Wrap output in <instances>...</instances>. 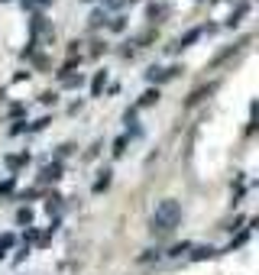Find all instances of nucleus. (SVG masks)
<instances>
[{
	"instance_id": "obj_3",
	"label": "nucleus",
	"mask_w": 259,
	"mask_h": 275,
	"mask_svg": "<svg viewBox=\"0 0 259 275\" xmlns=\"http://www.w3.org/2000/svg\"><path fill=\"white\" fill-rule=\"evenodd\" d=\"M159 101V91H146V94L140 97V107H149V104H156Z\"/></svg>"
},
{
	"instance_id": "obj_6",
	"label": "nucleus",
	"mask_w": 259,
	"mask_h": 275,
	"mask_svg": "<svg viewBox=\"0 0 259 275\" xmlns=\"http://www.w3.org/2000/svg\"><path fill=\"white\" fill-rule=\"evenodd\" d=\"M101 87H104V71L94 78V84H91V94H101Z\"/></svg>"
},
{
	"instance_id": "obj_2",
	"label": "nucleus",
	"mask_w": 259,
	"mask_h": 275,
	"mask_svg": "<svg viewBox=\"0 0 259 275\" xmlns=\"http://www.w3.org/2000/svg\"><path fill=\"white\" fill-rule=\"evenodd\" d=\"M58 172H62L58 165H46V168H42V178H46V181H55V178H58Z\"/></svg>"
},
{
	"instance_id": "obj_1",
	"label": "nucleus",
	"mask_w": 259,
	"mask_h": 275,
	"mask_svg": "<svg viewBox=\"0 0 259 275\" xmlns=\"http://www.w3.org/2000/svg\"><path fill=\"white\" fill-rule=\"evenodd\" d=\"M178 220H181L178 201L165 197V201H159V204H156V211H152V230H159V233H169V230H172Z\"/></svg>"
},
{
	"instance_id": "obj_10",
	"label": "nucleus",
	"mask_w": 259,
	"mask_h": 275,
	"mask_svg": "<svg viewBox=\"0 0 259 275\" xmlns=\"http://www.w3.org/2000/svg\"><path fill=\"white\" fill-rule=\"evenodd\" d=\"M123 146H126V136H120V139L114 142V152H117V156H120V152H123Z\"/></svg>"
},
{
	"instance_id": "obj_9",
	"label": "nucleus",
	"mask_w": 259,
	"mask_h": 275,
	"mask_svg": "<svg viewBox=\"0 0 259 275\" xmlns=\"http://www.w3.org/2000/svg\"><path fill=\"white\" fill-rule=\"evenodd\" d=\"M58 201H62V197H55V194H52V197H49V204H46V211H49V214L58 211Z\"/></svg>"
},
{
	"instance_id": "obj_4",
	"label": "nucleus",
	"mask_w": 259,
	"mask_h": 275,
	"mask_svg": "<svg viewBox=\"0 0 259 275\" xmlns=\"http://www.w3.org/2000/svg\"><path fill=\"white\" fill-rule=\"evenodd\" d=\"M207 256H214L211 246H198V249H195V259H207Z\"/></svg>"
},
{
	"instance_id": "obj_8",
	"label": "nucleus",
	"mask_w": 259,
	"mask_h": 275,
	"mask_svg": "<svg viewBox=\"0 0 259 275\" xmlns=\"http://www.w3.org/2000/svg\"><path fill=\"white\" fill-rule=\"evenodd\" d=\"M23 162H26V156H10V159H7V165H10V168H20Z\"/></svg>"
},
{
	"instance_id": "obj_5",
	"label": "nucleus",
	"mask_w": 259,
	"mask_h": 275,
	"mask_svg": "<svg viewBox=\"0 0 259 275\" xmlns=\"http://www.w3.org/2000/svg\"><path fill=\"white\" fill-rule=\"evenodd\" d=\"M101 175H104V178H97L94 191H104V188H107V185H110V172H101Z\"/></svg>"
},
{
	"instance_id": "obj_7",
	"label": "nucleus",
	"mask_w": 259,
	"mask_h": 275,
	"mask_svg": "<svg viewBox=\"0 0 259 275\" xmlns=\"http://www.w3.org/2000/svg\"><path fill=\"white\" fill-rule=\"evenodd\" d=\"M16 220H20V223H29V220H32V211H29V207H23V211L16 214Z\"/></svg>"
}]
</instances>
